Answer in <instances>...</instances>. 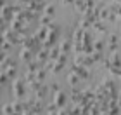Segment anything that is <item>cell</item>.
<instances>
[{
    "mask_svg": "<svg viewBox=\"0 0 121 115\" xmlns=\"http://www.w3.org/2000/svg\"><path fill=\"white\" fill-rule=\"evenodd\" d=\"M95 28H97V31H100V33H104V31H107V30H106V26H104L102 23H95Z\"/></svg>",
    "mask_w": 121,
    "mask_h": 115,
    "instance_id": "cell-1",
    "label": "cell"
},
{
    "mask_svg": "<svg viewBox=\"0 0 121 115\" xmlns=\"http://www.w3.org/2000/svg\"><path fill=\"white\" fill-rule=\"evenodd\" d=\"M95 49L102 52V49H104V42H97V44H95Z\"/></svg>",
    "mask_w": 121,
    "mask_h": 115,
    "instance_id": "cell-2",
    "label": "cell"
},
{
    "mask_svg": "<svg viewBox=\"0 0 121 115\" xmlns=\"http://www.w3.org/2000/svg\"><path fill=\"white\" fill-rule=\"evenodd\" d=\"M118 100H119V101H118V106H121V94H119V98H118Z\"/></svg>",
    "mask_w": 121,
    "mask_h": 115,
    "instance_id": "cell-3",
    "label": "cell"
}]
</instances>
